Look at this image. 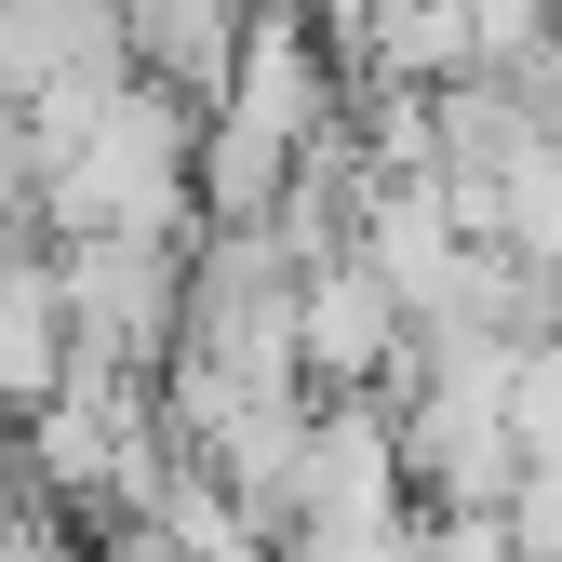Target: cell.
<instances>
[{
	"mask_svg": "<svg viewBox=\"0 0 562 562\" xmlns=\"http://www.w3.org/2000/svg\"><path fill=\"white\" fill-rule=\"evenodd\" d=\"M188 255L201 241H67V322L94 375H175L188 348Z\"/></svg>",
	"mask_w": 562,
	"mask_h": 562,
	"instance_id": "2",
	"label": "cell"
},
{
	"mask_svg": "<svg viewBox=\"0 0 562 562\" xmlns=\"http://www.w3.org/2000/svg\"><path fill=\"white\" fill-rule=\"evenodd\" d=\"M41 121V175H54V228L67 241H201V108L148 67L27 108Z\"/></svg>",
	"mask_w": 562,
	"mask_h": 562,
	"instance_id": "1",
	"label": "cell"
}]
</instances>
